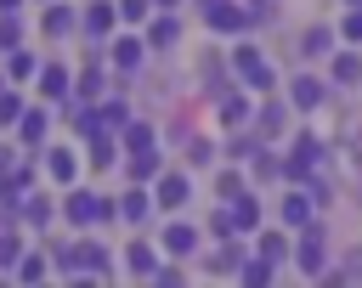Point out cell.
<instances>
[{
    "label": "cell",
    "instance_id": "ee69618b",
    "mask_svg": "<svg viewBox=\"0 0 362 288\" xmlns=\"http://www.w3.org/2000/svg\"><path fill=\"white\" fill-rule=\"evenodd\" d=\"M147 282H158V288H175V282H181V271H175V265H158Z\"/></svg>",
    "mask_w": 362,
    "mask_h": 288
},
{
    "label": "cell",
    "instance_id": "d4e9b609",
    "mask_svg": "<svg viewBox=\"0 0 362 288\" xmlns=\"http://www.w3.org/2000/svg\"><path fill=\"white\" fill-rule=\"evenodd\" d=\"M288 254H294V232H266V237H260V260L283 265Z\"/></svg>",
    "mask_w": 362,
    "mask_h": 288
},
{
    "label": "cell",
    "instance_id": "83f0119b",
    "mask_svg": "<svg viewBox=\"0 0 362 288\" xmlns=\"http://www.w3.org/2000/svg\"><path fill=\"white\" fill-rule=\"evenodd\" d=\"M124 260H130V271H136V277H153V271H158V248H153V243H130V248H124Z\"/></svg>",
    "mask_w": 362,
    "mask_h": 288
},
{
    "label": "cell",
    "instance_id": "60d3db41",
    "mask_svg": "<svg viewBox=\"0 0 362 288\" xmlns=\"http://www.w3.org/2000/svg\"><path fill=\"white\" fill-rule=\"evenodd\" d=\"M187 158H192V164H209V158H215V141H209V136H192V141H187Z\"/></svg>",
    "mask_w": 362,
    "mask_h": 288
},
{
    "label": "cell",
    "instance_id": "8d00e7d4",
    "mask_svg": "<svg viewBox=\"0 0 362 288\" xmlns=\"http://www.w3.org/2000/svg\"><path fill=\"white\" fill-rule=\"evenodd\" d=\"M17 119H23V96L17 90H0V130H11Z\"/></svg>",
    "mask_w": 362,
    "mask_h": 288
},
{
    "label": "cell",
    "instance_id": "7bdbcfd3",
    "mask_svg": "<svg viewBox=\"0 0 362 288\" xmlns=\"http://www.w3.org/2000/svg\"><path fill=\"white\" fill-rule=\"evenodd\" d=\"M119 6V17H147L153 11V0H113Z\"/></svg>",
    "mask_w": 362,
    "mask_h": 288
},
{
    "label": "cell",
    "instance_id": "f35d334b",
    "mask_svg": "<svg viewBox=\"0 0 362 288\" xmlns=\"http://www.w3.org/2000/svg\"><path fill=\"white\" fill-rule=\"evenodd\" d=\"M215 192H221V198L232 203V198L243 192V175H238V169H221V175H215Z\"/></svg>",
    "mask_w": 362,
    "mask_h": 288
},
{
    "label": "cell",
    "instance_id": "277c9868",
    "mask_svg": "<svg viewBox=\"0 0 362 288\" xmlns=\"http://www.w3.org/2000/svg\"><path fill=\"white\" fill-rule=\"evenodd\" d=\"M147 186H153V209H164V215H175V209L192 198V181H187L181 169H158Z\"/></svg>",
    "mask_w": 362,
    "mask_h": 288
},
{
    "label": "cell",
    "instance_id": "2e32d148",
    "mask_svg": "<svg viewBox=\"0 0 362 288\" xmlns=\"http://www.w3.org/2000/svg\"><path fill=\"white\" fill-rule=\"evenodd\" d=\"M141 56H147V40H130V34L113 28V68H119V73H136Z\"/></svg>",
    "mask_w": 362,
    "mask_h": 288
},
{
    "label": "cell",
    "instance_id": "1f68e13d",
    "mask_svg": "<svg viewBox=\"0 0 362 288\" xmlns=\"http://www.w3.org/2000/svg\"><path fill=\"white\" fill-rule=\"evenodd\" d=\"M249 124H255V136H260V141H266V136H277V130H283V102H266Z\"/></svg>",
    "mask_w": 362,
    "mask_h": 288
},
{
    "label": "cell",
    "instance_id": "30bf717a",
    "mask_svg": "<svg viewBox=\"0 0 362 288\" xmlns=\"http://www.w3.org/2000/svg\"><path fill=\"white\" fill-rule=\"evenodd\" d=\"M11 220H23V226H51V220H57V203L28 186V192L17 198V209H11Z\"/></svg>",
    "mask_w": 362,
    "mask_h": 288
},
{
    "label": "cell",
    "instance_id": "74e56055",
    "mask_svg": "<svg viewBox=\"0 0 362 288\" xmlns=\"http://www.w3.org/2000/svg\"><path fill=\"white\" fill-rule=\"evenodd\" d=\"M17 254H23V237H17L11 226H0V265L11 271V265H17Z\"/></svg>",
    "mask_w": 362,
    "mask_h": 288
},
{
    "label": "cell",
    "instance_id": "6da1fadb",
    "mask_svg": "<svg viewBox=\"0 0 362 288\" xmlns=\"http://www.w3.org/2000/svg\"><path fill=\"white\" fill-rule=\"evenodd\" d=\"M226 68H232V79H238L243 90H255V96H266V90L277 85V73H272V62H266V51H255V45H232V56H226Z\"/></svg>",
    "mask_w": 362,
    "mask_h": 288
},
{
    "label": "cell",
    "instance_id": "e0dca14e",
    "mask_svg": "<svg viewBox=\"0 0 362 288\" xmlns=\"http://www.w3.org/2000/svg\"><path fill=\"white\" fill-rule=\"evenodd\" d=\"M322 96H328V85H322V79H311V73H294V79H288V102H294V107H305V113H311V107H322Z\"/></svg>",
    "mask_w": 362,
    "mask_h": 288
},
{
    "label": "cell",
    "instance_id": "f1b7e54d",
    "mask_svg": "<svg viewBox=\"0 0 362 288\" xmlns=\"http://www.w3.org/2000/svg\"><path fill=\"white\" fill-rule=\"evenodd\" d=\"M300 51H305V56H322V51H334V28H322V23H311V28L300 34Z\"/></svg>",
    "mask_w": 362,
    "mask_h": 288
},
{
    "label": "cell",
    "instance_id": "e575fe53",
    "mask_svg": "<svg viewBox=\"0 0 362 288\" xmlns=\"http://www.w3.org/2000/svg\"><path fill=\"white\" fill-rule=\"evenodd\" d=\"M102 79H107V73H96V68H85V73H74V96H79V102H90V96H102Z\"/></svg>",
    "mask_w": 362,
    "mask_h": 288
},
{
    "label": "cell",
    "instance_id": "603a6c76",
    "mask_svg": "<svg viewBox=\"0 0 362 288\" xmlns=\"http://www.w3.org/2000/svg\"><path fill=\"white\" fill-rule=\"evenodd\" d=\"M34 73H40V56H34V51H11V56H6V79H11V85H28Z\"/></svg>",
    "mask_w": 362,
    "mask_h": 288
},
{
    "label": "cell",
    "instance_id": "4fadbf2b",
    "mask_svg": "<svg viewBox=\"0 0 362 288\" xmlns=\"http://www.w3.org/2000/svg\"><path fill=\"white\" fill-rule=\"evenodd\" d=\"M11 130H17V141H23V147H45V130H51V113H45V107H23V119H17Z\"/></svg>",
    "mask_w": 362,
    "mask_h": 288
},
{
    "label": "cell",
    "instance_id": "44dd1931",
    "mask_svg": "<svg viewBox=\"0 0 362 288\" xmlns=\"http://www.w3.org/2000/svg\"><path fill=\"white\" fill-rule=\"evenodd\" d=\"M164 169V158H158V147H147V152H130V164H124V175L136 181V186H147L153 175Z\"/></svg>",
    "mask_w": 362,
    "mask_h": 288
},
{
    "label": "cell",
    "instance_id": "8992f818",
    "mask_svg": "<svg viewBox=\"0 0 362 288\" xmlns=\"http://www.w3.org/2000/svg\"><path fill=\"white\" fill-rule=\"evenodd\" d=\"M113 28H119V6L113 0H90L79 11V34L85 40H113Z\"/></svg>",
    "mask_w": 362,
    "mask_h": 288
},
{
    "label": "cell",
    "instance_id": "ac0fdd59",
    "mask_svg": "<svg viewBox=\"0 0 362 288\" xmlns=\"http://www.w3.org/2000/svg\"><path fill=\"white\" fill-rule=\"evenodd\" d=\"M119 147H124V152H147V147H158V130H153L147 119H124V124H119Z\"/></svg>",
    "mask_w": 362,
    "mask_h": 288
},
{
    "label": "cell",
    "instance_id": "f546056e",
    "mask_svg": "<svg viewBox=\"0 0 362 288\" xmlns=\"http://www.w3.org/2000/svg\"><path fill=\"white\" fill-rule=\"evenodd\" d=\"M96 119H102V130H113V136H119V124L130 119V102H124V96H107V102L96 107Z\"/></svg>",
    "mask_w": 362,
    "mask_h": 288
},
{
    "label": "cell",
    "instance_id": "9a60e30c",
    "mask_svg": "<svg viewBox=\"0 0 362 288\" xmlns=\"http://www.w3.org/2000/svg\"><path fill=\"white\" fill-rule=\"evenodd\" d=\"M226 209H232V232H260V215H266V209H260V198H255L249 186H243Z\"/></svg>",
    "mask_w": 362,
    "mask_h": 288
},
{
    "label": "cell",
    "instance_id": "5b68a950",
    "mask_svg": "<svg viewBox=\"0 0 362 288\" xmlns=\"http://www.w3.org/2000/svg\"><path fill=\"white\" fill-rule=\"evenodd\" d=\"M204 23H209L215 34H238V28L255 23V11H249V6H232V0H204Z\"/></svg>",
    "mask_w": 362,
    "mask_h": 288
},
{
    "label": "cell",
    "instance_id": "c3c4849f",
    "mask_svg": "<svg viewBox=\"0 0 362 288\" xmlns=\"http://www.w3.org/2000/svg\"><path fill=\"white\" fill-rule=\"evenodd\" d=\"M0 90H6V73H0Z\"/></svg>",
    "mask_w": 362,
    "mask_h": 288
},
{
    "label": "cell",
    "instance_id": "52a82bcc",
    "mask_svg": "<svg viewBox=\"0 0 362 288\" xmlns=\"http://www.w3.org/2000/svg\"><path fill=\"white\" fill-rule=\"evenodd\" d=\"M79 169H85V158L74 152V147H45V175H51V186H74L79 181Z\"/></svg>",
    "mask_w": 362,
    "mask_h": 288
},
{
    "label": "cell",
    "instance_id": "7dc6e473",
    "mask_svg": "<svg viewBox=\"0 0 362 288\" xmlns=\"http://www.w3.org/2000/svg\"><path fill=\"white\" fill-rule=\"evenodd\" d=\"M6 220H11V209H0V226H6Z\"/></svg>",
    "mask_w": 362,
    "mask_h": 288
},
{
    "label": "cell",
    "instance_id": "836d02e7",
    "mask_svg": "<svg viewBox=\"0 0 362 288\" xmlns=\"http://www.w3.org/2000/svg\"><path fill=\"white\" fill-rule=\"evenodd\" d=\"M11 277H17V282H40V277H45V254H17Z\"/></svg>",
    "mask_w": 362,
    "mask_h": 288
},
{
    "label": "cell",
    "instance_id": "ab89813d",
    "mask_svg": "<svg viewBox=\"0 0 362 288\" xmlns=\"http://www.w3.org/2000/svg\"><path fill=\"white\" fill-rule=\"evenodd\" d=\"M339 40H351V45L362 40V6H351V11L339 17Z\"/></svg>",
    "mask_w": 362,
    "mask_h": 288
},
{
    "label": "cell",
    "instance_id": "f6af8a7d",
    "mask_svg": "<svg viewBox=\"0 0 362 288\" xmlns=\"http://www.w3.org/2000/svg\"><path fill=\"white\" fill-rule=\"evenodd\" d=\"M153 11H175V0H153Z\"/></svg>",
    "mask_w": 362,
    "mask_h": 288
},
{
    "label": "cell",
    "instance_id": "ba28073f",
    "mask_svg": "<svg viewBox=\"0 0 362 288\" xmlns=\"http://www.w3.org/2000/svg\"><path fill=\"white\" fill-rule=\"evenodd\" d=\"M79 28V11L68 6V0H45V11H40V34L45 40H68Z\"/></svg>",
    "mask_w": 362,
    "mask_h": 288
},
{
    "label": "cell",
    "instance_id": "d6a6232c",
    "mask_svg": "<svg viewBox=\"0 0 362 288\" xmlns=\"http://www.w3.org/2000/svg\"><path fill=\"white\" fill-rule=\"evenodd\" d=\"M85 158H90L96 169H107V164L119 158V147H113V130H96V136H90V152H85Z\"/></svg>",
    "mask_w": 362,
    "mask_h": 288
},
{
    "label": "cell",
    "instance_id": "b9f144b4",
    "mask_svg": "<svg viewBox=\"0 0 362 288\" xmlns=\"http://www.w3.org/2000/svg\"><path fill=\"white\" fill-rule=\"evenodd\" d=\"M209 232H215V237H238V232H232V209H215V215H209Z\"/></svg>",
    "mask_w": 362,
    "mask_h": 288
},
{
    "label": "cell",
    "instance_id": "4316f807",
    "mask_svg": "<svg viewBox=\"0 0 362 288\" xmlns=\"http://www.w3.org/2000/svg\"><path fill=\"white\" fill-rule=\"evenodd\" d=\"M272 277H277V265H272V260H260V254L238 265V282H243V288H266Z\"/></svg>",
    "mask_w": 362,
    "mask_h": 288
},
{
    "label": "cell",
    "instance_id": "4dcf8cb0",
    "mask_svg": "<svg viewBox=\"0 0 362 288\" xmlns=\"http://www.w3.org/2000/svg\"><path fill=\"white\" fill-rule=\"evenodd\" d=\"M62 113H68V130H74V136H85V141H90V136L102 130V119H96V107H62Z\"/></svg>",
    "mask_w": 362,
    "mask_h": 288
},
{
    "label": "cell",
    "instance_id": "681fc988",
    "mask_svg": "<svg viewBox=\"0 0 362 288\" xmlns=\"http://www.w3.org/2000/svg\"><path fill=\"white\" fill-rule=\"evenodd\" d=\"M255 6H260V0H255Z\"/></svg>",
    "mask_w": 362,
    "mask_h": 288
},
{
    "label": "cell",
    "instance_id": "8fae6325",
    "mask_svg": "<svg viewBox=\"0 0 362 288\" xmlns=\"http://www.w3.org/2000/svg\"><path fill=\"white\" fill-rule=\"evenodd\" d=\"M34 85H40V96H45V102H68V96H74V73H68V68H57V62H40Z\"/></svg>",
    "mask_w": 362,
    "mask_h": 288
},
{
    "label": "cell",
    "instance_id": "484cf974",
    "mask_svg": "<svg viewBox=\"0 0 362 288\" xmlns=\"http://www.w3.org/2000/svg\"><path fill=\"white\" fill-rule=\"evenodd\" d=\"M204 265H209V271H238V265H243V243H238V237H221V248H215Z\"/></svg>",
    "mask_w": 362,
    "mask_h": 288
},
{
    "label": "cell",
    "instance_id": "d590c367",
    "mask_svg": "<svg viewBox=\"0 0 362 288\" xmlns=\"http://www.w3.org/2000/svg\"><path fill=\"white\" fill-rule=\"evenodd\" d=\"M17 40H23V17L17 11H0V51H11Z\"/></svg>",
    "mask_w": 362,
    "mask_h": 288
},
{
    "label": "cell",
    "instance_id": "3957f363",
    "mask_svg": "<svg viewBox=\"0 0 362 288\" xmlns=\"http://www.w3.org/2000/svg\"><path fill=\"white\" fill-rule=\"evenodd\" d=\"M294 265H300L305 277H317V271L328 265V237H322L317 220H305V226L294 232Z\"/></svg>",
    "mask_w": 362,
    "mask_h": 288
},
{
    "label": "cell",
    "instance_id": "7a4b0ae2",
    "mask_svg": "<svg viewBox=\"0 0 362 288\" xmlns=\"http://www.w3.org/2000/svg\"><path fill=\"white\" fill-rule=\"evenodd\" d=\"M68 198H62V215H68V226H102V220H113V198H96V192H85L79 181L74 186H62Z\"/></svg>",
    "mask_w": 362,
    "mask_h": 288
},
{
    "label": "cell",
    "instance_id": "ffe728a7",
    "mask_svg": "<svg viewBox=\"0 0 362 288\" xmlns=\"http://www.w3.org/2000/svg\"><path fill=\"white\" fill-rule=\"evenodd\" d=\"M141 40H147V45H153V51H170V45H175V40H181V23H175V17H170V11H158V17H153V23H147V34H141Z\"/></svg>",
    "mask_w": 362,
    "mask_h": 288
},
{
    "label": "cell",
    "instance_id": "bcb514c9",
    "mask_svg": "<svg viewBox=\"0 0 362 288\" xmlns=\"http://www.w3.org/2000/svg\"><path fill=\"white\" fill-rule=\"evenodd\" d=\"M0 11H23V0H0Z\"/></svg>",
    "mask_w": 362,
    "mask_h": 288
},
{
    "label": "cell",
    "instance_id": "5bb4252c",
    "mask_svg": "<svg viewBox=\"0 0 362 288\" xmlns=\"http://www.w3.org/2000/svg\"><path fill=\"white\" fill-rule=\"evenodd\" d=\"M113 215H119V220H130V226H141V220H147V215H153V192H147V186H136V181H130V192H124V198H119V203H113Z\"/></svg>",
    "mask_w": 362,
    "mask_h": 288
},
{
    "label": "cell",
    "instance_id": "cb8c5ba5",
    "mask_svg": "<svg viewBox=\"0 0 362 288\" xmlns=\"http://www.w3.org/2000/svg\"><path fill=\"white\" fill-rule=\"evenodd\" d=\"M328 73H334V85H356V79H362V56H356V51H334Z\"/></svg>",
    "mask_w": 362,
    "mask_h": 288
},
{
    "label": "cell",
    "instance_id": "7402d4cb",
    "mask_svg": "<svg viewBox=\"0 0 362 288\" xmlns=\"http://www.w3.org/2000/svg\"><path fill=\"white\" fill-rule=\"evenodd\" d=\"M198 73H209V79H204V96H209V102H215V96H226V90H232V79H226V73H232V68H226V62H221V56H209V62H198Z\"/></svg>",
    "mask_w": 362,
    "mask_h": 288
},
{
    "label": "cell",
    "instance_id": "7c38bea8",
    "mask_svg": "<svg viewBox=\"0 0 362 288\" xmlns=\"http://www.w3.org/2000/svg\"><path fill=\"white\" fill-rule=\"evenodd\" d=\"M215 113H221V124L226 130H243L255 113H249V90L238 85V90H226V96H215Z\"/></svg>",
    "mask_w": 362,
    "mask_h": 288
},
{
    "label": "cell",
    "instance_id": "9c48e42d",
    "mask_svg": "<svg viewBox=\"0 0 362 288\" xmlns=\"http://www.w3.org/2000/svg\"><path fill=\"white\" fill-rule=\"evenodd\" d=\"M158 248H164V260H187V254H198V226L170 220V226L158 232Z\"/></svg>",
    "mask_w": 362,
    "mask_h": 288
},
{
    "label": "cell",
    "instance_id": "d6986e66",
    "mask_svg": "<svg viewBox=\"0 0 362 288\" xmlns=\"http://www.w3.org/2000/svg\"><path fill=\"white\" fill-rule=\"evenodd\" d=\"M277 220H283V232H300L305 220H317V209H311V198H305V192H288V198L277 203Z\"/></svg>",
    "mask_w": 362,
    "mask_h": 288
}]
</instances>
